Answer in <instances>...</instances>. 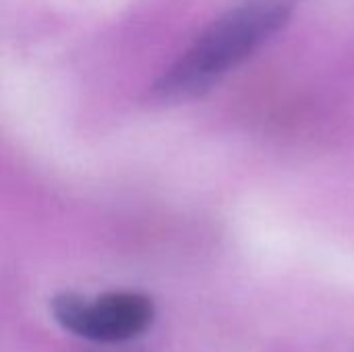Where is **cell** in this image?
Masks as SVG:
<instances>
[{
	"mask_svg": "<svg viewBox=\"0 0 354 352\" xmlns=\"http://www.w3.org/2000/svg\"><path fill=\"white\" fill-rule=\"evenodd\" d=\"M290 15L288 0H245L232 6L158 77L151 95L164 104H178L207 93L280 33Z\"/></svg>",
	"mask_w": 354,
	"mask_h": 352,
	"instance_id": "cell-1",
	"label": "cell"
},
{
	"mask_svg": "<svg viewBox=\"0 0 354 352\" xmlns=\"http://www.w3.org/2000/svg\"><path fill=\"white\" fill-rule=\"evenodd\" d=\"M50 313L62 330L100 344L135 340L156 322L153 301L133 290H112L97 297L58 293L50 301Z\"/></svg>",
	"mask_w": 354,
	"mask_h": 352,
	"instance_id": "cell-2",
	"label": "cell"
}]
</instances>
